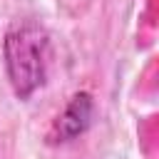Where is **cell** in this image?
<instances>
[{
    "label": "cell",
    "instance_id": "obj_1",
    "mask_svg": "<svg viewBox=\"0 0 159 159\" xmlns=\"http://www.w3.org/2000/svg\"><path fill=\"white\" fill-rule=\"evenodd\" d=\"M50 65V37L37 22H17L5 35V67L20 99L45 84Z\"/></svg>",
    "mask_w": 159,
    "mask_h": 159
},
{
    "label": "cell",
    "instance_id": "obj_2",
    "mask_svg": "<svg viewBox=\"0 0 159 159\" xmlns=\"http://www.w3.org/2000/svg\"><path fill=\"white\" fill-rule=\"evenodd\" d=\"M92 112H94V102L87 92H80L70 99V104L65 107V112L55 119V127H52V139L55 142H70L75 137H80L89 122H92Z\"/></svg>",
    "mask_w": 159,
    "mask_h": 159
}]
</instances>
